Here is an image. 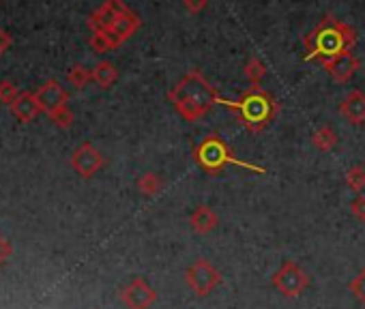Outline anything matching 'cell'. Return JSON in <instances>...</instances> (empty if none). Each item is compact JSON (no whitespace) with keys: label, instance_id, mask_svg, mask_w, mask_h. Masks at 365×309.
<instances>
[{"label":"cell","instance_id":"obj_18","mask_svg":"<svg viewBox=\"0 0 365 309\" xmlns=\"http://www.w3.org/2000/svg\"><path fill=\"white\" fill-rule=\"evenodd\" d=\"M136 187H138V191H140L142 195L153 197V195H157V193L161 191L163 181L159 179V174H155V172H144V174L138 176Z\"/></svg>","mask_w":365,"mask_h":309},{"label":"cell","instance_id":"obj_22","mask_svg":"<svg viewBox=\"0 0 365 309\" xmlns=\"http://www.w3.org/2000/svg\"><path fill=\"white\" fill-rule=\"evenodd\" d=\"M344 181H346V185L355 191V193H361L365 189V168L363 166H353L346 170V174H344Z\"/></svg>","mask_w":365,"mask_h":309},{"label":"cell","instance_id":"obj_6","mask_svg":"<svg viewBox=\"0 0 365 309\" xmlns=\"http://www.w3.org/2000/svg\"><path fill=\"white\" fill-rule=\"evenodd\" d=\"M185 281L196 297H206L222 283V273L206 258H198L185 271Z\"/></svg>","mask_w":365,"mask_h":309},{"label":"cell","instance_id":"obj_11","mask_svg":"<svg viewBox=\"0 0 365 309\" xmlns=\"http://www.w3.org/2000/svg\"><path fill=\"white\" fill-rule=\"evenodd\" d=\"M322 67H325V71L331 76L333 82L346 84L359 71V60L353 52H344V54H339V56H335L327 62H322Z\"/></svg>","mask_w":365,"mask_h":309},{"label":"cell","instance_id":"obj_2","mask_svg":"<svg viewBox=\"0 0 365 309\" xmlns=\"http://www.w3.org/2000/svg\"><path fill=\"white\" fill-rule=\"evenodd\" d=\"M357 41L355 30L344 24V21L335 19L333 15H327L320 24L303 39L308 60H320L327 62L344 52H350Z\"/></svg>","mask_w":365,"mask_h":309},{"label":"cell","instance_id":"obj_17","mask_svg":"<svg viewBox=\"0 0 365 309\" xmlns=\"http://www.w3.org/2000/svg\"><path fill=\"white\" fill-rule=\"evenodd\" d=\"M339 138H337V131L331 125H320L314 134H312V144L316 150L320 152H329L337 146Z\"/></svg>","mask_w":365,"mask_h":309},{"label":"cell","instance_id":"obj_29","mask_svg":"<svg viewBox=\"0 0 365 309\" xmlns=\"http://www.w3.org/2000/svg\"><path fill=\"white\" fill-rule=\"evenodd\" d=\"M11 46H13V37H11V33L5 30V28H0V56H3Z\"/></svg>","mask_w":365,"mask_h":309},{"label":"cell","instance_id":"obj_7","mask_svg":"<svg viewBox=\"0 0 365 309\" xmlns=\"http://www.w3.org/2000/svg\"><path fill=\"white\" fill-rule=\"evenodd\" d=\"M69 164H71L73 172L78 176H82V179H93V176L105 166V159L97 146H93L91 142H84L71 152Z\"/></svg>","mask_w":365,"mask_h":309},{"label":"cell","instance_id":"obj_16","mask_svg":"<svg viewBox=\"0 0 365 309\" xmlns=\"http://www.w3.org/2000/svg\"><path fill=\"white\" fill-rule=\"evenodd\" d=\"M118 80V69L116 64L110 62V60H99L95 67H93V82L103 88V91H107V88H112Z\"/></svg>","mask_w":365,"mask_h":309},{"label":"cell","instance_id":"obj_20","mask_svg":"<svg viewBox=\"0 0 365 309\" xmlns=\"http://www.w3.org/2000/svg\"><path fill=\"white\" fill-rule=\"evenodd\" d=\"M243 73H245V78L251 82V86H258V84L265 80V76H267V64H265L260 58H258V56H251V58L245 62Z\"/></svg>","mask_w":365,"mask_h":309},{"label":"cell","instance_id":"obj_21","mask_svg":"<svg viewBox=\"0 0 365 309\" xmlns=\"http://www.w3.org/2000/svg\"><path fill=\"white\" fill-rule=\"evenodd\" d=\"M67 80L73 88L82 91V88L89 86V82H93V69L84 67V64H73V67L69 69V73H67Z\"/></svg>","mask_w":365,"mask_h":309},{"label":"cell","instance_id":"obj_9","mask_svg":"<svg viewBox=\"0 0 365 309\" xmlns=\"http://www.w3.org/2000/svg\"><path fill=\"white\" fill-rule=\"evenodd\" d=\"M35 97L39 101L41 112H46L48 116L69 103L67 88H64L58 80H48L46 84H41L35 91Z\"/></svg>","mask_w":365,"mask_h":309},{"label":"cell","instance_id":"obj_27","mask_svg":"<svg viewBox=\"0 0 365 309\" xmlns=\"http://www.w3.org/2000/svg\"><path fill=\"white\" fill-rule=\"evenodd\" d=\"M208 5V0H183V7L189 13H202Z\"/></svg>","mask_w":365,"mask_h":309},{"label":"cell","instance_id":"obj_25","mask_svg":"<svg viewBox=\"0 0 365 309\" xmlns=\"http://www.w3.org/2000/svg\"><path fill=\"white\" fill-rule=\"evenodd\" d=\"M19 93H21V91H19V88H17L13 82H9V80H0V103L11 105Z\"/></svg>","mask_w":365,"mask_h":309},{"label":"cell","instance_id":"obj_12","mask_svg":"<svg viewBox=\"0 0 365 309\" xmlns=\"http://www.w3.org/2000/svg\"><path fill=\"white\" fill-rule=\"evenodd\" d=\"M339 114L355 127L363 125L365 123V93L363 91H350L339 103Z\"/></svg>","mask_w":365,"mask_h":309},{"label":"cell","instance_id":"obj_15","mask_svg":"<svg viewBox=\"0 0 365 309\" xmlns=\"http://www.w3.org/2000/svg\"><path fill=\"white\" fill-rule=\"evenodd\" d=\"M189 226L196 234H208L220 226V215L215 213L211 206L200 204V206H196V211L189 215Z\"/></svg>","mask_w":365,"mask_h":309},{"label":"cell","instance_id":"obj_8","mask_svg":"<svg viewBox=\"0 0 365 309\" xmlns=\"http://www.w3.org/2000/svg\"><path fill=\"white\" fill-rule=\"evenodd\" d=\"M121 301L127 309H150L157 301V292L146 279L136 277L121 290Z\"/></svg>","mask_w":365,"mask_h":309},{"label":"cell","instance_id":"obj_14","mask_svg":"<svg viewBox=\"0 0 365 309\" xmlns=\"http://www.w3.org/2000/svg\"><path fill=\"white\" fill-rule=\"evenodd\" d=\"M142 26V19H140V15L138 13H134L132 9H129L123 17H118L116 19V24L107 30L110 33V37L114 39V43L116 46H123V43L127 41V39H132L136 33H138V28Z\"/></svg>","mask_w":365,"mask_h":309},{"label":"cell","instance_id":"obj_26","mask_svg":"<svg viewBox=\"0 0 365 309\" xmlns=\"http://www.w3.org/2000/svg\"><path fill=\"white\" fill-rule=\"evenodd\" d=\"M350 213H353L355 219H359V222L365 224V195L363 193H359L355 200L350 202Z\"/></svg>","mask_w":365,"mask_h":309},{"label":"cell","instance_id":"obj_24","mask_svg":"<svg viewBox=\"0 0 365 309\" xmlns=\"http://www.w3.org/2000/svg\"><path fill=\"white\" fill-rule=\"evenodd\" d=\"M348 290L353 292V297L359 301V303H363L365 305V267L350 279V283H348Z\"/></svg>","mask_w":365,"mask_h":309},{"label":"cell","instance_id":"obj_1","mask_svg":"<svg viewBox=\"0 0 365 309\" xmlns=\"http://www.w3.org/2000/svg\"><path fill=\"white\" fill-rule=\"evenodd\" d=\"M168 99L181 118L193 123L208 114V109L220 101V95L198 69H191L168 93Z\"/></svg>","mask_w":365,"mask_h":309},{"label":"cell","instance_id":"obj_13","mask_svg":"<svg viewBox=\"0 0 365 309\" xmlns=\"http://www.w3.org/2000/svg\"><path fill=\"white\" fill-rule=\"evenodd\" d=\"M9 109H11V114H13L19 123H30V121H35V118L41 114L39 101H37V97H35L33 91H21V93L15 97V101L9 105Z\"/></svg>","mask_w":365,"mask_h":309},{"label":"cell","instance_id":"obj_10","mask_svg":"<svg viewBox=\"0 0 365 309\" xmlns=\"http://www.w3.org/2000/svg\"><path fill=\"white\" fill-rule=\"evenodd\" d=\"M129 11V7L123 3V0H105V3L95 9L89 19H86V24H89L91 33H97V30H110L116 19L123 17L125 13Z\"/></svg>","mask_w":365,"mask_h":309},{"label":"cell","instance_id":"obj_28","mask_svg":"<svg viewBox=\"0 0 365 309\" xmlns=\"http://www.w3.org/2000/svg\"><path fill=\"white\" fill-rule=\"evenodd\" d=\"M11 254H13V247H11V242L0 234V264L3 262H7L9 258H11Z\"/></svg>","mask_w":365,"mask_h":309},{"label":"cell","instance_id":"obj_19","mask_svg":"<svg viewBox=\"0 0 365 309\" xmlns=\"http://www.w3.org/2000/svg\"><path fill=\"white\" fill-rule=\"evenodd\" d=\"M89 46H91V50L97 52V54H107V52H112V50L118 48L116 43H114V39L110 37V33H107V30L91 33V37H89Z\"/></svg>","mask_w":365,"mask_h":309},{"label":"cell","instance_id":"obj_23","mask_svg":"<svg viewBox=\"0 0 365 309\" xmlns=\"http://www.w3.org/2000/svg\"><path fill=\"white\" fill-rule=\"evenodd\" d=\"M50 121L58 127V129H69L75 121V114H73V109L69 105H64L60 109H56V112L50 114Z\"/></svg>","mask_w":365,"mask_h":309},{"label":"cell","instance_id":"obj_4","mask_svg":"<svg viewBox=\"0 0 365 309\" xmlns=\"http://www.w3.org/2000/svg\"><path fill=\"white\" fill-rule=\"evenodd\" d=\"M193 159L198 161V166H202L206 172L211 174H217L220 170H224L226 166H243V168H249L253 172H265L262 168H256L251 164H245L241 159H236L234 157V152L232 148L220 138V136H206L198 146L196 150H193Z\"/></svg>","mask_w":365,"mask_h":309},{"label":"cell","instance_id":"obj_5","mask_svg":"<svg viewBox=\"0 0 365 309\" xmlns=\"http://www.w3.org/2000/svg\"><path fill=\"white\" fill-rule=\"evenodd\" d=\"M271 281H273V285L277 288V292H282L288 299L301 297V294L308 290V285H310L308 273L301 269L296 262H292V260L282 262V267H279L273 273Z\"/></svg>","mask_w":365,"mask_h":309},{"label":"cell","instance_id":"obj_3","mask_svg":"<svg viewBox=\"0 0 365 309\" xmlns=\"http://www.w3.org/2000/svg\"><path fill=\"white\" fill-rule=\"evenodd\" d=\"M226 103L236 112L239 123L245 129L253 131V134L265 131L277 114L275 99L265 91L262 86H249L236 101H224V105Z\"/></svg>","mask_w":365,"mask_h":309}]
</instances>
